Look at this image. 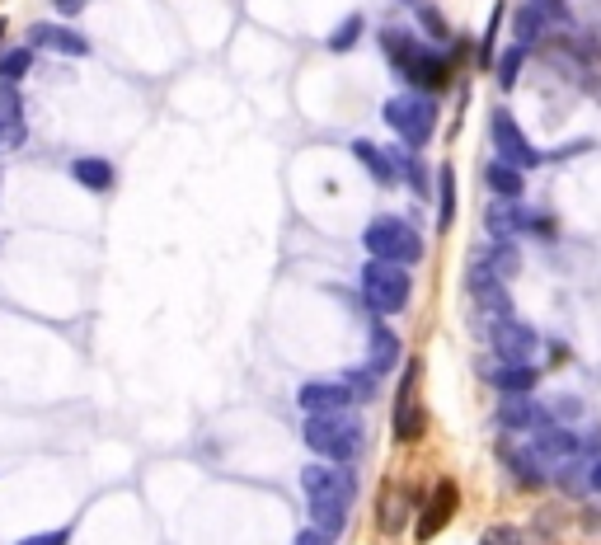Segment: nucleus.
Returning a JSON list of instances; mask_svg holds the SVG:
<instances>
[{
  "mask_svg": "<svg viewBox=\"0 0 601 545\" xmlns=\"http://www.w3.org/2000/svg\"><path fill=\"white\" fill-rule=\"evenodd\" d=\"M301 489H306V508H310V527L324 536H343L348 513L357 499V475L353 466H306L301 470Z\"/></svg>",
  "mask_w": 601,
  "mask_h": 545,
  "instance_id": "f257e3e1",
  "label": "nucleus"
},
{
  "mask_svg": "<svg viewBox=\"0 0 601 545\" xmlns=\"http://www.w3.org/2000/svg\"><path fill=\"white\" fill-rule=\"evenodd\" d=\"M301 437H306V447L320 456V461H329V466H353L357 452H362L367 428H362V414L334 409V414H310Z\"/></svg>",
  "mask_w": 601,
  "mask_h": 545,
  "instance_id": "f03ea898",
  "label": "nucleus"
},
{
  "mask_svg": "<svg viewBox=\"0 0 601 545\" xmlns=\"http://www.w3.org/2000/svg\"><path fill=\"white\" fill-rule=\"evenodd\" d=\"M357 287H362V306L376 320H395L414 301V273L400 264H386V259H367L357 268Z\"/></svg>",
  "mask_w": 601,
  "mask_h": 545,
  "instance_id": "7ed1b4c3",
  "label": "nucleus"
},
{
  "mask_svg": "<svg viewBox=\"0 0 601 545\" xmlns=\"http://www.w3.org/2000/svg\"><path fill=\"white\" fill-rule=\"evenodd\" d=\"M381 118H386V127L409 151H423L437 137V99L432 94H418V90L390 94L386 104H381Z\"/></svg>",
  "mask_w": 601,
  "mask_h": 545,
  "instance_id": "20e7f679",
  "label": "nucleus"
},
{
  "mask_svg": "<svg viewBox=\"0 0 601 545\" xmlns=\"http://www.w3.org/2000/svg\"><path fill=\"white\" fill-rule=\"evenodd\" d=\"M362 250H367V259H386V264L414 268L418 259H423V235L404 217H376V221H367V231H362Z\"/></svg>",
  "mask_w": 601,
  "mask_h": 545,
  "instance_id": "39448f33",
  "label": "nucleus"
},
{
  "mask_svg": "<svg viewBox=\"0 0 601 545\" xmlns=\"http://www.w3.org/2000/svg\"><path fill=\"white\" fill-rule=\"evenodd\" d=\"M418 376H423V362H404L400 390H395V414H390V437L395 442H418L428 433V409L418 400Z\"/></svg>",
  "mask_w": 601,
  "mask_h": 545,
  "instance_id": "423d86ee",
  "label": "nucleus"
},
{
  "mask_svg": "<svg viewBox=\"0 0 601 545\" xmlns=\"http://www.w3.org/2000/svg\"><path fill=\"white\" fill-rule=\"evenodd\" d=\"M465 292H470V301H475V311L489 315V320H508V315H517L508 282L498 278V273L484 264L479 254H475V264H470V273H465Z\"/></svg>",
  "mask_w": 601,
  "mask_h": 545,
  "instance_id": "0eeeda50",
  "label": "nucleus"
},
{
  "mask_svg": "<svg viewBox=\"0 0 601 545\" xmlns=\"http://www.w3.org/2000/svg\"><path fill=\"white\" fill-rule=\"evenodd\" d=\"M489 132H494V146H498V160H508V165H517V170H540L545 165V156H540L536 146L526 141L522 123L512 118L508 109H494V118H489Z\"/></svg>",
  "mask_w": 601,
  "mask_h": 545,
  "instance_id": "6e6552de",
  "label": "nucleus"
},
{
  "mask_svg": "<svg viewBox=\"0 0 601 545\" xmlns=\"http://www.w3.org/2000/svg\"><path fill=\"white\" fill-rule=\"evenodd\" d=\"M400 76L409 80V90L432 94V99H437V94H442V90L451 85V57H442L437 47H418L414 62L404 66Z\"/></svg>",
  "mask_w": 601,
  "mask_h": 545,
  "instance_id": "1a4fd4ad",
  "label": "nucleus"
},
{
  "mask_svg": "<svg viewBox=\"0 0 601 545\" xmlns=\"http://www.w3.org/2000/svg\"><path fill=\"white\" fill-rule=\"evenodd\" d=\"M484 334H489V348H494L503 362H526L531 358V348H536V329L526 325V320H517V315L494 320Z\"/></svg>",
  "mask_w": 601,
  "mask_h": 545,
  "instance_id": "9d476101",
  "label": "nucleus"
},
{
  "mask_svg": "<svg viewBox=\"0 0 601 545\" xmlns=\"http://www.w3.org/2000/svg\"><path fill=\"white\" fill-rule=\"evenodd\" d=\"M29 47L38 52V47H47V52H57V57H90L94 47L90 38L80 29H66V24H47V19H38V24H29Z\"/></svg>",
  "mask_w": 601,
  "mask_h": 545,
  "instance_id": "9b49d317",
  "label": "nucleus"
},
{
  "mask_svg": "<svg viewBox=\"0 0 601 545\" xmlns=\"http://www.w3.org/2000/svg\"><path fill=\"white\" fill-rule=\"evenodd\" d=\"M296 405L306 409V414H334V409H353V395L343 381H306V386L296 390Z\"/></svg>",
  "mask_w": 601,
  "mask_h": 545,
  "instance_id": "f8f14e48",
  "label": "nucleus"
},
{
  "mask_svg": "<svg viewBox=\"0 0 601 545\" xmlns=\"http://www.w3.org/2000/svg\"><path fill=\"white\" fill-rule=\"evenodd\" d=\"M550 419L555 414L540 409L531 395H503V405H498V428H508V433H531V428H540Z\"/></svg>",
  "mask_w": 601,
  "mask_h": 545,
  "instance_id": "ddd939ff",
  "label": "nucleus"
},
{
  "mask_svg": "<svg viewBox=\"0 0 601 545\" xmlns=\"http://www.w3.org/2000/svg\"><path fill=\"white\" fill-rule=\"evenodd\" d=\"M404 353V343L400 334L390 325H371V348H367V372L371 376H390L395 372V362H400Z\"/></svg>",
  "mask_w": 601,
  "mask_h": 545,
  "instance_id": "4468645a",
  "label": "nucleus"
},
{
  "mask_svg": "<svg viewBox=\"0 0 601 545\" xmlns=\"http://www.w3.org/2000/svg\"><path fill=\"white\" fill-rule=\"evenodd\" d=\"M71 179H76L85 193H113V188H118V170H113V160H104V156H76L71 160Z\"/></svg>",
  "mask_w": 601,
  "mask_h": 545,
  "instance_id": "2eb2a0df",
  "label": "nucleus"
},
{
  "mask_svg": "<svg viewBox=\"0 0 601 545\" xmlns=\"http://www.w3.org/2000/svg\"><path fill=\"white\" fill-rule=\"evenodd\" d=\"M522 217H526L522 203L494 198V203L484 207V231H489V240H512V235H522Z\"/></svg>",
  "mask_w": 601,
  "mask_h": 545,
  "instance_id": "dca6fc26",
  "label": "nucleus"
},
{
  "mask_svg": "<svg viewBox=\"0 0 601 545\" xmlns=\"http://www.w3.org/2000/svg\"><path fill=\"white\" fill-rule=\"evenodd\" d=\"M451 513H456V484L442 480V484H437V499H432V508L418 517V541H432V536H437V531L451 522Z\"/></svg>",
  "mask_w": 601,
  "mask_h": 545,
  "instance_id": "f3484780",
  "label": "nucleus"
},
{
  "mask_svg": "<svg viewBox=\"0 0 601 545\" xmlns=\"http://www.w3.org/2000/svg\"><path fill=\"white\" fill-rule=\"evenodd\" d=\"M489 381H494L498 395H531L540 386V372L531 362H503L498 372H489Z\"/></svg>",
  "mask_w": 601,
  "mask_h": 545,
  "instance_id": "a211bd4d",
  "label": "nucleus"
},
{
  "mask_svg": "<svg viewBox=\"0 0 601 545\" xmlns=\"http://www.w3.org/2000/svg\"><path fill=\"white\" fill-rule=\"evenodd\" d=\"M353 160H357V165H362V170H367L381 188H395V184H400V179H395V165H390V156L381 151V146H376V141L357 137V141H353Z\"/></svg>",
  "mask_w": 601,
  "mask_h": 545,
  "instance_id": "6ab92c4d",
  "label": "nucleus"
},
{
  "mask_svg": "<svg viewBox=\"0 0 601 545\" xmlns=\"http://www.w3.org/2000/svg\"><path fill=\"white\" fill-rule=\"evenodd\" d=\"M484 184H489L494 198H508V203H522L526 198V174L517 170V165H508V160H494V165L484 170Z\"/></svg>",
  "mask_w": 601,
  "mask_h": 545,
  "instance_id": "aec40b11",
  "label": "nucleus"
},
{
  "mask_svg": "<svg viewBox=\"0 0 601 545\" xmlns=\"http://www.w3.org/2000/svg\"><path fill=\"white\" fill-rule=\"evenodd\" d=\"M418 47H423V43H418L409 29H395V24H390V29H381V57H386L395 71H404V66L414 62Z\"/></svg>",
  "mask_w": 601,
  "mask_h": 545,
  "instance_id": "412c9836",
  "label": "nucleus"
},
{
  "mask_svg": "<svg viewBox=\"0 0 601 545\" xmlns=\"http://www.w3.org/2000/svg\"><path fill=\"white\" fill-rule=\"evenodd\" d=\"M451 221H456V170L442 165L437 170V235H447Z\"/></svg>",
  "mask_w": 601,
  "mask_h": 545,
  "instance_id": "4be33fe9",
  "label": "nucleus"
},
{
  "mask_svg": "<svg viewBox=\"0 0 601 545\" xmlns=\"http://www.w3.org/2000/svg\"><path fill=\"white\" fill-rule=\"evenodd\" d=\"M503 466H508L512 475H517V484H526V489H536V484L550 480V470L531 456V447H526V452H503Z\"/></svg>",
  "mask_w": 601,
  "mask_h": 545,
  "instance_id": "5701e85b",
  "label": "nucleus"
},
{
  "mask_svg": "<svg viewBox=\"0 0 601 545\" xmlns=\"http://www.w3.org/2000/svg\"><path fill=\"white\" fill-rule=\"evenodd\" d=\"M545 29H550V24L540 19L536 5H522V10H517V19H512V43H517V47H531L536 38H545Z\"/></svg>",
  "mask_w": 601,
  "mask_h": 545,
  "instance_id": "b1692460",
  "label": "nucleus"
},
{
  "mask_svg": "<svg viewBox=\"0 0 601 545\" xmlns=\"http://www.w3.org/2000/svg\"><path fill=\"white\" fill-rule=\"evenodd\" d=\"M479 259H484V264L494 268L498 278L508 282V278H517V268H522V254L512 250L508 240H494V245H489V250H479Z\"/></svg>",
  "mask_w": 601,
  "mask_h": 545,
  "instance_id": "393cba45",
  "label": "nucleus"
},
{
  "mask_svg": "<svg viewBox=\"0 0 601 545\" xmlns=\"http://www.w3.org/2000/svg\"><path fill=\"white\" fill-rule=\"evenodd\" d=\"M33 71V47H10V52H0V85H19V80Z\"/></svg>",
  "mask_w": 601,
  "mask_h": 545,
  "instance_id": "a878e982",
  "label": "nucleus"
},
{
  "mask_svg": "<svg viewBox=\"0 0 601 545\" xmlns=\"http://www.w3.org/2000/svg\"><path fill=\"white\" fill-rule=\"evenodd\" d=\"M362 33H367V19H362V15H348L339 29L329 33V43H324V47H329L334 57H343V52H353V47L362 43Z\"/></svg>",
  "mask_w": 601,
  "mask_h": 545,
  "instance_id": "bb28decb",
  "label": "nucleus"
},
{
  "mask_svg": "<svg viewBox=\"0 0 601 545\" xmlns=\"http://www.w3.org/2000/svg\"><path fill=\"white\" fill-rule=\"evenodd\" d=\"M522 66H526V47H517V43H508V52L494 62V76H498V85L503 90H512L517 80H522Z\"/></svg>",
  "mask_w": 601,
  "mask_h": 545,
  "instance_id": "cd10ccee",
  "label": "nucleus"
},
{
  "mask_svg": "<svg viewBox=\"0 0 601 545\" xmlns=\"http://www.w3.org/2000/svg\"><path fill=\"white\" fill-rule=\"evenodd\" d=\"M414 15H418V29L428 33L432 43H451V29H447V19H442V10H437V5H428V0H418V5H414Z\"/></svg>",
  "mask_w": 601,
  "mask_h": 545,
  "instance_id": "c85d7f7f",
  "label": "nucleus"
},
{
  "mask_svg": "<svg viewBox=\"0 0 601 545\" xmlns=\"http://www.w3.org/2000/svg\"><path fill=\"white\" fill-rule=\"evenodd\" d=\"M343 386H348V395H353L357 405H367V400H376V395H381V376H371L367 367H362V372H348V376H339Z\"/></svg>",
  "mask_w": 601,
  "mask_h": 545,
  "instance_id": "c756f323",
  "label": "nucleus"
},
{
  "mask_svg": "<svg viewBox=\"0 0 601 545\" xmlns=\"http://www.w3.org/2000/svg\"><path fill=\"white\" fill-rule=\"evenodd\" d=\"M404 517H409V503H404L395 489H386V503H381V531L395 536V531L404 527Z\"/></svg>",
  "mask_w": 601,
  "mask_h": 545,
  "instance_id": "7c9ffc66",
  "label": "nucleus"
},
{
  "mask_svg": "<svg viewBox=\"0 0 601 545\" xmlns=\"http://www.w3.org/2000/svg\"><path fill=\"white\" fill-rule=\"evenodd\" d=\"M5 123H24V99H19V85H0V127Z\"/></svg>",
  "mask_w": 601,
  "mask_h": 545,
  "instance_id": "2f4dec72",
  "label": "nucleus"
},
{
  "mask_svg": "<svg viewBox=\"0 0 601 545\" xmlns=\"http://www.w3.org/2000/svg\"><path fill=\"white\" fill-rule=\"evenodd\" d=\"M522 231H531L536 235V240H555V217H550V212H526L522 217Z\"/></svg>",
  "mask_w": 601,
  "mask_h": 545,
  "instance_id": "473e14b6",
  "label": "nucleus"
},
{
  "mask_svg": "<svg viewBox=\"0 0 601 545\" xmlns=\"http://www.w3.org/2000/svg\"><path fill=\"white\" fill-rule=\"evenodd\" d=\"M479 545H522V531H517V527H503V522H498V527H489L484 536H479Z\"/></svg>",
  "mask_w": 601,
  "mask_h": 545,
  "instance_id": "72a5a7b5",
  "label": "nucleus"
},
{
  "mask_svg": "<svg viewBox=\"0 0 601 545\" xmlns=\"http://www.w3.org/2000/svg\"><path fill=\"white\" fill-rule=\"evenodd\" d=\"M531 5L540 10L545 24H569V5H564V0H531Z\"/></svg>",
  "mask_w": 601,
  "mask_h": 545,
  "instance_id": "f704fd0d",
  "label": "nucleus"
},
{
  "mask_svg": "<svg viewBox=\"0 0 601 545\" xmlns=\"http://www.w3.org/2000/svg\"><path fill=\"white\" fill-rule=\"evenodd\" d=\"M19 545H71V527H57V531H38V536H24Z\"/></svg>",
  "mask_w": 601,
  "mask_h": 545,
  "instance_id": "c9c22d12",
  "label": "nucleus"
},
{
  "mask_svg": "<svg viewBox=\"0 0 601 545\" xmlns=\"http://www.w3.org/2000/svg\"><path fill=\"white\" fill-rule=\"evenodd\" d=\"M296 545H334V536H324V531L306 527V531H301V536H296Z\"/></svg>",
  "mask_w": 601,
  "mask_h": 545,
  "instance_id": "e433bc0d",
  "label": "nucleus"
},
{
  "mask_svg": "<svg viewBox=\"0 0 601 545\" xmlns=\"http://www.w3.org/2000/svg\"><path fill=\"white\" fill-rule=\"evenodd\" d=\"M587 489H592V494H601V461H592V466H587Z\"/></svg>",
  "mask_w": 601,
  "mask_h": 545,
  "instance_id": "4c0bfd02",
  "label": "nucleus"
},
{
  "mask_svg": "<svg viewBox=\"0 0 601 545\" xmlns=\"http://www.w3.org/2000/svg\"><path fill=\"white\" fill-rule=\"evenodd\" d=\"M52 5H57V10H62V15H76V10H85V5H90V0H52Z\"/></svg>",
  "mask_w": 601,
  "mask_h": 545,
  "instance_id": "58836bf2",
  "label": "nucleus"
},
{
  "mask_svg": "<svg viewBox=\"0 0 601 545\" xmlns=\"http://www.w3.org/2000/svg\"><path fill=\"white\" fill-rule=\"evenodd\" d=\"M0 43H5V19H0Z\"/></svg>",
  "mask_w": 601,
  "mask_h": 545,
  "instance_id": "ea45409f",
  "label": "nucleus"
},
{
  "mask_svg": "<svg viewBox=\"0 0 601 545\" xmlns=\"http://www.w3.org/2000/svg\"><path fill=\"white\" fill-rule=\"evenodd\" d=\"M404 5H418V0H404Z\"/></svg>",
  "mask_w": 601,
  "mask_h": 545,
  "instance_id": "a19ab883",
  "label": "nucleus"
}]
</instances>
